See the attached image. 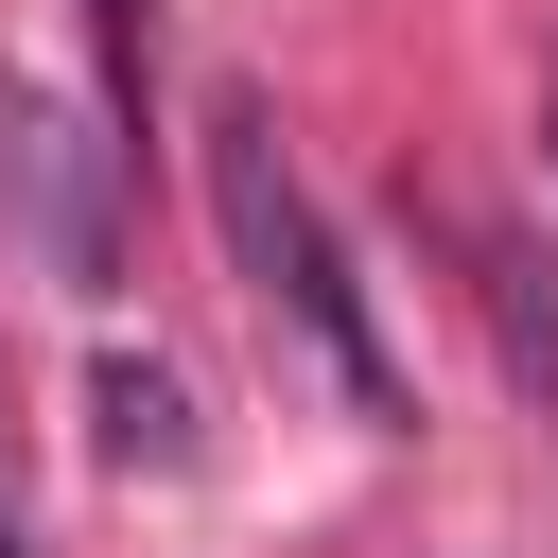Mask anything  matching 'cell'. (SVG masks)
I'll return each mask as SVG.
<instances>
[{"label": "cell", "instance_id": "cell-1", "mask_svg": "<svg viewBox=\"0 0 558 558\" xmlns=\"http://www.w3.org/2000/svg\"><path fill=\"white\" fill-rule=\"evenodd\" d=\"M209 227H227V262L314 331V366L349 384V418H366V436H401V418H418V401H401V349H384V314H366V279H349V244L314 227V192H296V157H279V122H262L244 87L209 105Z\"/></svg>", "mask_w": 558, "mask_h": 558}, {"label": "cell", "instance_id": "cell-2", "mask_svg": "<svg viewBox=\"0 0 558 558\" xmlns=\"http://www.w3.org/2000/svg\"><path fill=\"white\" fill-rule=\"evenodd\" d=\"M0 227L52 296H122V140H87L35 70H0Z\"/></svg>", "mask_w": 558, "mask_h": 558}, {"label": "cell", "instance_id": "cell-3", "mask_svg": "<svg viewBox=\"0 0 558 558\" xmlns=\"http://www.w3.org/2000/svg\"><path fill=\"white\" fill-rule=\"evenodd\" d=\"M87 436H105V471H192V401H174V366L105 349V366H87Z\"/></svg>", "mask_w": 558, "mask_h": 558}, {"label": "cell", "instance_id": "cell-4", "mask_svg": "<svg viewBox=\"0 0 558 558\" xmlns=\"http://www.w3.org/2000/svg\"><path fill=\"white\" fill-rule=\"evenodd\" d=\"M87 35H105V122L140 157V122H157V0H87Z\"/></svg>", "mask_w": 558, "mask_h": 558}, {"label": "cell", "instance_id": "cell-5", "mask_svg": "<svg viewBox=\"0 0 558 558\" xmlns=\"http://www.w3.org/2000/svg\"><path fill=\"white\" fill-rule=\"evenodd\" d=\"M488 314H506V366H523V401H558V314H541V262H523V244H488Z\"/></svg>", "mask_w": 558, "mask_h": 558}, {"label": "cell", "instance_id": "cell-6", "mask_svg": "<svg viewBox=\"0 0 558 558\" xmlns=\"http://www.w3.org/2000/svg\"><path fill=\"white\" fill-rule=\"evenodd\" d=\"M0 558H35V523H17V471H0Z\"/></svg>", "mask_w": 558, "mask_h": 558}]
</instances>
